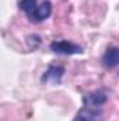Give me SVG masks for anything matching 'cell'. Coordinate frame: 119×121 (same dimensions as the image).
<instances>
[{"instance_id":"obj_1","label":"cell","mask_w":119,"mask_h":121,"mask_svg":"<svg viewBox=\"0 0 119 121\" xmlns=\"http://www.w3.org/2000/svg\"><path fill=\"white\" fill-rule=\"evenodd\" d=\"M104 113L102 107L91 106V104H83V107L79 110L73 121H102Z\"/></svg>"},{"instance_id":"obj_2","label":"cell","mask_w":119,"mask_h":121,"mask_svg":"<svg viewBox=\"0 0 119 121\" xmlns=\"http://www.w3.org/2000/svg\"><path fill=\"white\" fill-rule=\"evenodd\" d=\"M51 49L59 55H76L83 52L80 45L73 44L70 41H53L51 44Z\"/></svg>"},{"instance_id":"obj_3","label":"cell","mask_w":119,"mask_h":121,"mask_svg":"<svg viewBox=\"0 0 119 121\" xmlns=\"http://www.w3.org/2000/svg\"><path fill=\"white\" fill-rule=\"evenodd\" d=\"M64 75V68L63 66H56V65H51L48 68V70L44 73L42 76V83H52V85H60L62 78Z\"/></svg>"},{"instance_id":"obj_4","label":"cell","mask_w":119,"mask_h":121,"mask_svg":"<svg viewBox=\"0 0 119 121\" xmlns=\"http://www.w3.org/2000/svg\"><path fill=\"white\" fill-rule=\"evenodd\" d=\"M51 13H52V3L49 0H45L41 4H38V7L35 9V11L32 13V16L28 20L32 23H41V21L46 20L51 16Z\"/></svg>"},{"instance_id":"obj_5","label":"cell","mask_w":119,"mask_h":121,"mask_svg":"<svg viewBox=\"0 0 119 121\" xmlns=\"http://www.w3.org/2000/svg\"><path fill=\"white\" fill-rule=\"evenodd\" d=\"M108 100V94L107 91L104 90H95L87 93L84 97H83V104H91V106H98V107H102Z\"/></svg>"},{"instance_id":"obj_6","label":"cell","mask_w":119,"mask_h":121,"mask_svg":"<svg viewBox=\"0 0 119 121\" xmlns=\"http://www.w3.org/2000/svg\"><path fill=\"white\" fill-rule=\"evenodd\" d=\"M102 63L107 68H115L119 65V48L118 47H109L104 56H102Z\"/></svg>"},{"instance_id":"obj_7","label":"cell","mask_w":119,"mask_h":121,"mask_svg":"<svg viewBox=\"0 0 119 121\" xmlns=\"http://www.w3.org/2000/svg\"><path fill=\"white\" fill-rule=\"evenodd\" d=\"M18 7L27 14V17L30 18L31 16H32V13L35 11V9L38 7V4H36V0H21L20 3H18Z\"/></svg>"}]
</instances>
